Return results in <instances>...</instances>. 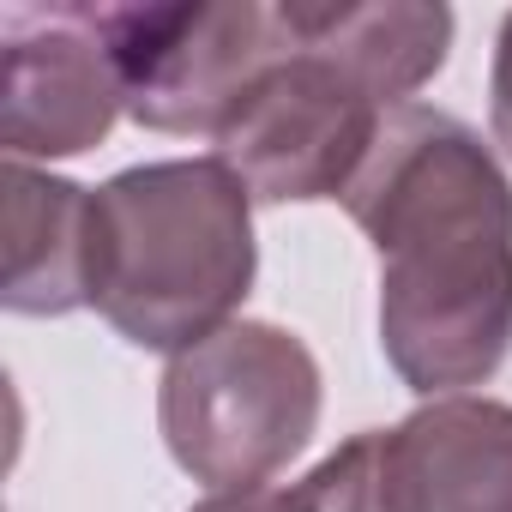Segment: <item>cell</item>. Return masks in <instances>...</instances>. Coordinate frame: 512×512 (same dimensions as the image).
I'll list each match as a JSON object with an SVG mask.
<instances>
[{
  "instance_id": "obj_4",
  "label": "cell",
  "mask_w": 512,
  "mask_h": 512,
  "mask_svg": "<svg viewBox=\"0 0 512 512\" xmlns=\"http://www.w3.org/2000/svg\"><path fill=\"white\" fill-rule=\"evenodd\" d=\"M386 115L392 109L362 79H350L332 55L290 37L284 55L253 79V91L241 97V109L223 121L211 145L217 163L253 193V205L344 199Z\"/></svg>"
},
{
  "instance_id": "obj_1",
  "label": "cell",
  "mask_w": 512,
  "mask_h": 512,
  "mask_svg": "<svg viewBox=\"0 0 512 512\" xmlns=\"http://www.w3.org/2000/svg\"><path fill=\"white\" fill-rule=\"evenodd\" d=\"M344 211L380 253V350L422 398H458L512 350V181L446 109L386 115Z\"/></svg>"
},
{
  "instance_id": "obj_7",
  "label": "cell",
  "mask_w": 512,
  "mask_h": 512,
  "mask_svg": "<svg viewBox=\"0 0 512 512\" xmlns=\"http://www.w3.org/2000/svg\"><path fill=\"white\" fill-rule=\"evenodd\" d=\"M392 512H512V404L428 398L386 428Z\"/></svg>"
},
{
  "instance_id": "obj_8",
  "label": "cell",
  "mask_w": 512,
  "mask_h": 512,
  "mask_svg": "<svg viewBox=\"0 0 512 512\" xmlns=\"http://www.w3.org/2000/svg\"><path fill=\"white\" fill-rule=\"evenodd\" d=\"M7 314L61 320L97 302V193L7 163V284H0Z\"/></svg>"
},
{
  "instance_id": "obj_12",
  "label": "cell",
  "mask_w": 512,
  "mask_h": 512,
  "mask_svg": "<svg viewBox=\"0 0 512 512\" xmlns=\"http://www.w3.org/2000/svg\"><path fill=\"white\" fill-rule=\"evenodd\" d=\"M193 512H278L272 488H241V494H205Z\"/></svg>"
},
{
  "instance_id": "obj_5",
  "label": "cell",
  "mask_w": 512,
  "mask_h": 512,
  "mask_svg": "<svg viewBox=\"0 0 512 512\" xmlns=\"http://www.w3.org/2000/svg\"><path fill=\"white\" fill-rule=\"evenodd\" d=\"M103 37L121 67L127 115L151 133H205L241 109L290 31L278 7L217 0V7H103Z\"/></svg>"
},
{
  "instance_id": "obj_2",
  "label": "cell",
  "mask_w": 512,
  "mask_h": 512,
  "mask_svg": "<svg viewBox=\"0 0 512 512\" xmlns=\"http://www.w3.org/2000/svg\"><path fill=\"white\" fill-rule=\"evenodd\" d=\"M253 193L217 157L121 169L97 187V314L139 350L181 356L253 290Z\"/></svg>"
},
{
  "instance_id": "obj_10",
  "label": "cell",
  "mask_w": 512,
  "mask_h": 512,
  "mask_svg": "<svg viewBox=\"0 0 512 512\" xmlns=\"http://www.w3.org/2000/svg\"><path fill=\"white\" fill-rule=\"evenodd\" d=\"M278 512H392L386 482V428H368L344 440L332 458H320L302 482L278 488Z\"/></svg>"
},
{
  "instance_id": "obj_3",
  "label": "cell",
  "mask_w": 512,
  "mask_h": 512,
  "mask_svg": "<svg viewBox=\"0 0 512 512\" xmlns=\"http://www.w3.org/2000/svg\"><path fill=\"white\" fill-rule=\"evenodd\" d=\"M157 428L169 458L211 494L266 488L320 428V362L272 320H229L169 356Z\"/></svg>"
},
{
  "instance_id": "obj_6",
  "label": "cell",
  "mask_w": 512,
  "mask_h": 512,
  "mask_svg": "<svg viewBox=\"0 0 512 512\" xmlns=\"http://www.w3.org/2000/svg\"><path fill=\"white\" fill-rule=\"evenodd\" d=\"M0 31H7V85H0L7 163L79 157L103 145L127 109L103 7H13Z\"/></svg>"
},
{
  "instance_id": "obj_9",
  "label": "cell",
  "mask_w": 512,
  "mask_h": 512,
  "mask_svg": "<svg viewBox=\"0 0 512 512\" xmlns=\"http://www.w3.org/2000/svg\"><path fill=\"white\" fill-rule=\"evenodd\" d=\"M284 25L296 43L362 79L386 109H404L452 49V7L440 0H290Z\"/></svg>"
},
{
  "instance_id": "obj_11",
  "label": "cell",
  "mask_w": 512,
  "mask_h": 512,
  "mask_svg": "<svg viewBox=\"0 0 512 512\" xmlns=\"http://www.w3.org/2000/svg\"><path fill=\"white\" fill-rule=\"evenodd\" d=\"M488 127H494V145L512 157V13L500 19V37H494V73H488Z\"/></svg>"
}]
</instances>
